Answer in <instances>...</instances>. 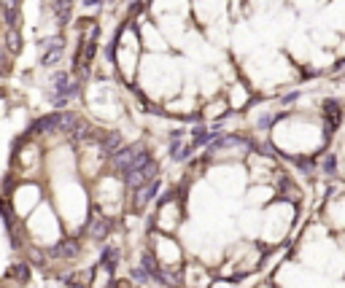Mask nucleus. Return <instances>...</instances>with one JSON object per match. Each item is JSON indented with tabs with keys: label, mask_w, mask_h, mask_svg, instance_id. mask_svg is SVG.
<instances>
[{
	"label": "nucleus",
	"mask_w": 345,
	"mask_h": 288,
	"mask_svg": "<svg viewBox=\"0 0 345 288\" xmlns=\"http://www.w3.org/2000/svg\"><path fill=\"white\" fill-rule=\"evenodd\" d=\"M148 154L143 146H130V149H122L119 154H113V159H111V165L119 170L122 175H127V173H135V170L140 167H146L148 165Z\"/></svg>",
	"instance_id": "nucleus-1"
},
{
	"label": "nucleus",
	"mask_w": 345,
	"mask_h": 288,
	"mask_svg": "<svg viewBox=\"0 0 345 288\" xmlns=\"http://www.w3.org/2000/svg\"><path fill=\"white\" fill-rule=\"evenodd\" d=\"M76 95H78V87H76V84H70L68 73H57V76H54V81H51V92H49V100H51L54 105L62 108L70 97H76Z\"/></svg>",
	"instance_id": "nucleus-2"
},
{
	"label": "nucleus",
	"mask_w": 345,
	"mask_h": 288,
	"mask_svg": "<svg viewBox=\"0 0 345 288\" xmlns=\"http://www.w3.org/2000/svg\"><path fill=\"white\" fill-rule=\"evenodd\" d=\"M62 54H65V41H62V38H46L41 43V65L43 67L57 65L62 59Z\"/></svg>",
	"instance_id": "nucleus-3"
},
{
	"label": "nucleus",
	"mask_w": 345,
	"mask_h": 288,
	"mask_svg": "<svg viewBox=\"0 0 345 288\" xmlns=\"http://www.w3.org/2000/svg\"><path fill=\"white\" fill-rule=\"evenodd\" d=\"M154 178H156V165L154 162H148L146 167H140V170H135V173H127L124 175V183L130 186V189H143V186H148V183H154Z\"/></svg>",
	"instance_id": "nucleus-4"
},
{
	"label": "nucleus",
	"mask_w": 345,
	"mask_h": 288,
	"mask_svg": "<svg viewBox=\"0 0 345 288\" xmlns=\"http://www.w3.org/2000/svg\"><path fill=\"white\" fill-rule=\"evenodd\" d=\"M111 227H113L111 219H103L100 213H95L89 219V224H86V235H89L92 240H103L108 232H111Z\"/></svg>",
	"instance_id": "nucleus-5"
},
{
	"label": "nucleus",
	"mask_w": 345,
	"mask_h": 288,
	"mask_svg": "<svg viewBox=\"0 0 345 288\" xmlns=\"http://www.w3.org/2000/svg\"><path fill=\"white\" fill-rule=\"evenodd\" d=\"M60 124H62V113H51V116H43V119H38L30 132L33 135H49V132H60Z\"/></svg>",
	"instance_id": "nucleus-6"
},
{
	"label": "nucleus",
	"mask_w": 345,
	"mask_h": 288,
	"mask_svg": "<svg viewBox=\"0 0 345 288\" xmlns=\"http://www.w3.org/2000/svg\"><path fill=\"white\" fill-rule=\"evenodd\" d=\"M97 143H100V151L111 154V157L122 151V135H119V132H105V135L97 137Z\"/></svg>",
	"instance_id": "nucleus-7"
},
{
	"label": "nucleus",
	"mask_w": 345,
	"mask_h": 288,
	"mask_svg": "<svg viewBox=\"0 0 345 288\" xmlns=\"http://www.w3.org/2000/svg\"><path fill=\"white\" fill-rule=\"evenodd\" d=\"M324 108H326L324 113H326V119H329V127H326V137H329V135L334 132V127L340 124L342 116H340V103H337V100H326Z\"/></svg>",
	"instance_id": "nucleus-8"
},
{
	"label": "nucleus",
	"mask_w": 345,
	"mask_h": 288,
	"mask_svg": "<svg viewBox=\"0 0 345 288\" xmlns=\"http://www.w3.org/2000/svg\"><path fill=\"white\" fill-rule=\"evenodd\" d=\"M156 194V181L154 183H148V186H143V189H138V194H135V199H132V210H143L146 205H148V199H151Z\"/></svg>",
	"instance_id": "nucleus-9"
},
{
	"label": "nucleus",
	"mask_w": 345,
	"mask_h": 288,
	"mask_svg": "<svg viewBox=\"0 0 345 288\" xmlns=\"http://www.w3.org/2000/svg\"><path fill=\"white\" fill-rule=\"evenodd\" d=\"M70 11H73V0H54V14H57L60 25L70 22Z\"/></svg>",
	"instance_id": "nucleus-10"
},
{
	"label": "nucleus",
	"mask_w": 345,
	"mask_h": 288,
	"mask_svg": "<svg viewBox=\"0 0 345 288\" xmlns=\"http://www.w3.org/2000/svg\"><path fill=\"white\" fill-rule=\"evenodd\" d=\"M54 256H62V259H76L78 256V240H65L54 248Z\"/></svg>",
	"instance_id": "nucleus-11"
},
{
	"label": "nucleus",
	"mask_w": 345,
	"mask_h": 288,
	"mask_svg": "<svg viewBox=\"0 0 345 288\" xmlns=\"http://www.w3.org/2000/svg\"><path fill=\"white\" fill-rule=\"evenodd\" d=\"M6 275L14 277V280H19V283H27V280H30V267H27V261H17V264H11Z\"/></svg>",
	"instance_id": "nucleus-12"
},
{
	"label": "nucleus",
	"mask_w": 345,
	"mask_h": 288,
	"mask_svg": "<svg viewBox=\"0 0 345 288\" xmlns=\"http://www.w3.org/2000/svg\"><path fill=\"white\" fill-rule=\"evenodd\" d=\"M6 49H9L11 54H17L22 49V38L17 33V27H11V30H6Z\"/></svg>",
	"instance_id": "nucleus-13"
},
{
	"label": "nucleus",
	"mask_w": 345,
	"mask_h": 288,
	"mask_svg": "<svg viewBox=\"0 0 345 288\" xmlns=\"http://www.w3.org/2000/svg\"><path fill=\"white\" fill-rule=\"evenodd\" d=\"M3 17H6L9 30L17 27V0H6V3H3Z\"/></svg>",
	"instance_id": "nucleus-14"
},
{
	"label": "nucleus",
	"mask_w": 345,
	"mask_h": 288,
	"mask_svg": "<svg viewBox=\"0 0 345 288\" xmlns=\"http://www.w3.org/2000/svg\"><path fill=\"white\" fill-rule=\"evenodd\" d=\"M116 264H119V251H116V248H105L103 251V267L108 272H113Z\"/></svg>",
	"instance_id": "nucleus-15"
},
{
	"label": "nucleus",
	"mask_w": 345,
	"mask_h": 288,
	"mask_svg": "<svg viewBox=\"0 0 345 288\" xmlns=\"http://www.w3.org/2000/svg\"><path fill=\"white\" fill-rule=\"evenodd\" d=\"M324 173H326V175H334V173H337V162H334V154H326V157H324Z\"/></svg>",
	"instance_id": "nucleus-16"
},
{
	"label": "nucleus",
	"mask_w": 345,
	"mask_h": 288,
	"mask_svg": "<svg viewBox=\"0 0 345 288\" xmlns=\"http://www.w3.org/2000/svg\"><path fill=\"white\" fill-rule=\"evenodd\" d=\"M30 264H35V267H46V256H41V251H30Z\"/></svg>",
	"instance_id": "nucleus-17"
},
{
	"label": "nucleus",
	"mask_w": 345,
	"mask_h": 288,
	"mask_svg": "<svg viewBox=\"0 0 345 288\" xmlns=\"http://www.w3.org/2000/svg\"><path fill=\"white\" fill-rule=\"evenodd\" d=\"M132 277H135V280H146V272L143 269H132Z\"/></svg>",
	"instance_id": "nucleus-18"
},
{
	"label": "nucleus",
	"mask_w": 345,
	"mask_h": 288,
	"mask_svg": "<svg viewBox=\"0 0 345 288\" xmlns=\"http://www.w3.org/2000/svg\"><path fill=\"white\" fill-rule=\"evenodd\" d=\"M100 3H103V0H89V6H100Z\"/></svg>",
	"instance_id": "nucleus-19"
},
{
	"label": "nucleus",
	"mask_w": 345,
	"mask_h": 288,
	"mask_svg": "<svg viewBox=\"0 0 345 288\" xmlns=\"http://www.w3.org/2000/svg\"><path fill=\"white\" fill-rule=\"evenodd\" d=\"M6 288H9V285H6Z\"/></svg>",
	"instance_id": "nucleus-20"
}]
</instances>
